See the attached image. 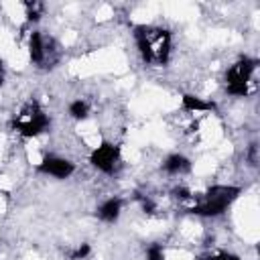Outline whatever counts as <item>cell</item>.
<instances>
[{"label": "cell", "mask_w": 260, "mask_h": 260, "mask_svg": "<svg viewBox=\"0 0 260 260\" xmlns=\"http://www.w3.org/2000/svg\"><path fill=\"white\" fill-rule=\"evenodd\" d=\"M240 193L238 187H223V185H217V187H211L203 199V203H199L197 207H193L191 211L193 213H199V215H217L225 209V205Z\"/></svg>", "instance_id": "6da1fadb"}, {"label": "cell", "mask_w": 260, "mask_h": 260, "mask_svg": "<svg viewBox=\"0 0 260 260\" xmlns=\"http://www.w3.org/2000/svg\"><path fill=\"white\" fill-rule=\"evenodd\" d=\"M14 128L22 134V136H37L39 132H43L49 124L47 116L43 114V110L37 104H30L28 108H24L20 112L18 118H14Z\"/></svg>", "instance_id": "7a4b0ae2"}, {"label": "cell", "mask_w": 260, "mask_h": 260, "mask_svg": "<svg viewBox=\"0 0 260 260\" xmlns=\"http://www.w3.org/2000/svg\"><path fill=\"white\" fill-rule=\"evenodd\" d=\"M254 67H256V61H250V59H244V61L236 63L225 73L228 91L234 93V95H246L248 93V79H250Z\"/></svg>", "instance_id": "3957f363"}, {"label": "cell", "mask_w": 260, "mask_h": 260, "mask_svg": "<svg viewBox=\"0 0 260 260\" xmlns=\"http://www.w3.org/2000/svg\"><path fill=\"white\" fill-rule=\"evenodd\" d=\"M144 32V39L150 47V55L152 61L165 63L169 59V49H171V35L169 30H160V28H148V26H140Z\"/></svg>", "instance_id": "277c9868"}, {"label": "cell", "mask_w": 260, "mask_h": 260, "mask_svg": "<svg viewBox=\"0 0 260 260\" xmlns=\"http://www.w3.org/2000/svg\"><path fill=\"white\" fill-rule=\"evenodd\" d=\"M116 160H118V148L112 146V144H108V142H104V144H102L98 150H93V154H91V165L98 167V169L104 171V173H112Z\"/></svg>", "instance_id": "5b68a950"}, {"label": "cell", "mask_w": 260, "mask_h": 260, "mask_svg": "<svg viewBox=\"0 0 260 260\" xmlns=\"http://www.w3.org/2000/svg\"><path fill=\"white\" fill-rule=\"evenodd\" d=\"M39 169H41L43 173L55 175V177H59V179H65V177H69V175L73 173V165H71L69 160H65V158H59V156H47V158L41 162Z\"/></svg>", "instance_id": "8992f818"}, {"label": "cell", "mask_w": 260, "mask_h": 260, "mask_svg": "<svg viewBox=\"0 0 260 260\" xmlns=\"http://www.w3.org/2000/svg\"><path fill=\"white\" fill-rule=\"evenodd\" d=\"M120 215V201L118 199H108L102 207H100V217L104 221H114Z\"/></svg>", "instance_id": "52a82bcc"}, {"label": "cell", "mask_w": 260, "mask_h": 260, "mask_svg": "<svg viewBox=\"0 0 260 260\" xmlns=\"http://www.w3.org/2000/svg\"><path fill=\"white\" fill-rule=\"evenodd\" d=\"M28 47H30V49H28L30 59H32L35 63H41V61L45 59V49H43V39H41L39 32H32V35H30V45H28Z\"/></svg>", "instance_id": "ba28073f"}, {"label": "cell", "mask_w": 260, "mask_h": 260, "mask_svg": "<svg viewBox=\"0 0 260 260\" xmlns=\"http://www.w3.org/2000/svg\"><path fill=\"white\" fill-rule=\"evenodd\" d=\"M165 169L169 173H185V171H189V160L185 156H181V154H173V156L167 158Z\"/></svg>", "instance_id": "9c48e42d"}, {"label": "cell", "mask_w": 260, "mask_h": 260, "mask_svg": "<svg viewBox=\"0 0 260 260\" xmlns=\"http://www.w3.org/2000/svg\"><path fill=\"white\" fill-rule=\"evenodd\" d=\"M183 108L185 110H209L213 108V104H207L195 95H183Z\"/></svg>", "instance_id": "30bf717a"}, {"label": "cell", "mask_w": 260, "mask_h": 260, "mask_svg": "<svg viewBox=\"0 0 260 260\" xmlns=\"http://www.w3.org/2000/svg\"><path fill=\"white\" fill-rule=\"evenodd\" d=\"M69 112H71V116L73 118H85V114H87V106L83 104V102H73L71 104V108H69Z\"/></svg>", "instance_id": "8fae6325"}, {"label": "cell", "mask_w": 260, "mask_h": 260, "mask_svg": "<svg viewBox=\"0 0 260 260\" xmlns=\"http://www.w3.org/2000/svg\"><path fill=\"white\" fill-rule=\"evenodd\" d=\"M26 8H28V12H26V16H28V20H39V16H41V4H37V2H28L26 4Z\"/></svg>", "instance_id": "7c38bea8"}, {"label": "cell", "mask_w": 260, "mask_h": 260, "mask_svg": "<svg viewBox=\"0 0 260 260\" xmlns=\"http://www.w3.org/2000/svg\"><path fill=\"white\" fill-rule=\"evenodd\" d=\"M146 256H148V260H162V248L160 246H150Z\"/></svg>", "instance_id": "4fadbf2b"}, {"label": "cell", "mask_w": 260, "mask_h": 260, "mask_svg": "<svg viewBox=\"0 0 260 260\" xmlns=\"http://www.w3.org/2000/svg\"><path fill=\"white\" fill-rule=\"evenodd\" d=\"M89 254V246L87 244H81L73 254H71V260H79V258H85Z\"/></svg>", "instance_id": "5bb4252c"}, {"label": "cell", "mask_w": 260, "mask_h": 260, "mask_svg": "<svg viewBox=\"0 0 260 260\" xmlns=\"http://www.w3.org/2000/svg\"><path fill=\"white\" fill-rule=\"evenodd\" d=\"M209 260H240L236 254H228V252H221V254H217V256H213V258H209Z\"/></svg>", "instance_id": "9a60e30c"}, {"label": "cell", "mask_w": 260, "mask_h": 260, "mask_svg": "<svg viewBox=\"0 0 260 260\" xmlns=\"http://www.w3.org/2000/svg\"><path fill=\"white\" fill-rule=\"evenodd\" d=\"M175 195L181 197V199H187V197H189V191H187V189H175Z\"/></svg>", "instance_id": "2e32d148"}, {"label": "cell", "mask_w": 260, "mask_h": 260, "mask_svg": "<svg viewBox=\"0 0 260 260\" xmlns=\"http://www.w3.org/2000/svg\"><path fill=\"white\" fill-rule=\"evenodd\" d=\"M250 160H252V165H256V144L250 146Z\"/></svg>", "instance_id": "e0dca14e"}, {"label": "cell", "mask_w": 260, "mask_h": 260, "mask_svg": "<svg viewBox=\"0 0 260 260\" xmlns=\"http://www.w3.org/2000/svg\"><path fill=\"white\" fill-rule=\"evenodd\" d=\"M142 207H144L146 211H152V209H154V205H152V201H148V199H142Z\"/></svg>", "instance_id": "ac0fdd59"}, {"label": "cell", "mask_w": 260, "mask_h": 260, "mask_svg": "<svg viewBox=\"0 0 260 260\" xmlns=\"http://www.w3.org/2000/svg\"><path fill=\"white\" fill-rule=\"evenodd\" d=\"M2 81H4V69H2V61H0V85H2Z\"/></svg>", "instance_id": "d6986e66"}]
</instances>
